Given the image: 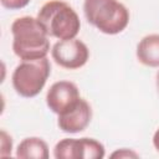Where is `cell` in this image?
Wrapping results in <instances>:
<instances>
[{"label": "cell", "mask_w": 159, "mask_h": 159, "mask_svg": "<svg viewBox=\"0 0 159 159\" xmlns=\"http://www.w3.org/2000/svg\"><path fill=\"white\" fill-rule=\"evenodd\" d=\"M51 56L60 67L66 70H77L87 63L89 58V50L87 45L78 39L60 40L52 46Z\"/></svg>", "instance_id": "obj_6"}, {"label": "cell", "mask_w": 159, "mask_h": 159, "mask_svg": "<svg viewBox=\"0 0 159 159\" xmlns=\"http://www.w3.org/2000/svg\"><path fill=\"white\" fill-rule=\"evenodd\" d=\"M112 158H138V154L134 153L133 150H129L127 148H122L114 153L111 154Z\"/></svg>", "instance_id": "obj_13"}, {"label": "cell", "mask_w": 159, "mask_h": 159, "mask_svg": "<svg viewBox=\"0 0 159 159\" xmlns=\"http://www.w3.org/2000/svg\"><path fill=\"white\" fill-rule=\"evenodd\" d=\"M47 35L58 40L76 39L81 29V21L75 9L62 0H50L45 2L37 16Z\"/></svg>", "instance_id": "obj_2"}, {"label": "cell", "mask_w": 159, "mask_h": 159, "mask_svg": "<svg viewBox=\"0 0 159 159\" xmlns=\"http://www.w3.org/2000/svg\"><path fill=\"white\" fill-rule=\"evenodd\" d=\"M138 61L148 67H159V34L144 36L137 45Z\"/></svg>", "instance_id": "obj_9"}, {"label": "cell", "mask_w": 159, "mask_h": 159, "mask_svg": "<svg viewBox=\"0 0 159 159\" xmlns=\"http://www.w3.org/2000/svg\"><path fill=\"white\" fill-rule=\"evenodd\" d=\"M50 73L51 65L47 57L21 61L12 72V87L24 98L36 97L45 87Z\"/></svg>", "instance_id": "obj_4"}, {"label": "cell", "mask_w": 159, "mask_h": 159, "mask_svg": "<svg viewBox=\"0 0 159 159\" xmlns=\"http://www.w3.org/2000/svg\"><path fill=\"white\" fill-rule=\"evenodd\" d=\"M0 139H1V153L0 155L2 158L11 155V149H12V139L11 137L2 129L1 134H0Z\"/></svg>", "instance_id": "obj_11"}, {"label": "cell", "mask_w": 159, "mask_h": 159, "mask_svg": "<svg viewBox=\"0 0 159 159\" xmlns=\"http://www.w3.org/2000/svg\"><path fill=\"white\" fill-rule=\"evenodd\" d=\"M155 86H157V91L159 93V71L157 72V76H155Z\"/></svg>", "instance_id": "obj_15"}, {"label": "cell", "mask_w": 159, "mask_h": 159, "mask_svg": "<svg viewBox=\"0 0 159 159\" xmlns=\"http://www.w3.org/2000/svg\"><path fill=\"white\" fill-rule=\"evenodd\" d=\"M1 5L9 10H20L29 5L31 0H0Z\"/></svg>", "instance_id": "obj_12"}, {"label": "cell", "mask_w": 159, "mask_h": 159, "mask_svg": "<svg viewBox=\"0 0 159 159\" xmlns=\"http://www.w3.org/2000/svg\"><path fill=\"white\" fill-rule=\"evenodd\" d=\"M153 145H154V148L159 152V128L155 130V133H154V135H153Z\"/></svg>", "instance_id": "obj_14"}, {"label": "cell", "mask_w": 159, "mask_h": 159, "mask_svg": "<svg viewBox=\"0 0 159 159\" xmlns=\"http://www.w3.org/2000/svg\"><path fill=\"white\" fill-rule=\"evenodd\" d=\"M87 21L106 35H117L129 24V11L118 0H84Z\"/></svg>", "instance_id": "obj_3"}, {"label": "cell", "mask_w": 159, "mask_h": 159, "mask_svg": "<svg viewBox=\"0 0 159 159\" xmlns=\"http://www.w3.org/2000/svg\"><path fill=\"white\" fill-rule=\"evenodd\" d=\"M91 119L92 108L84 98H81L75 108L58 116L57 125L62 132L75 134L84 130L88 127Z\"/></svg>", "instance_id": "obj_8"}, {"label": "cell", "mask_w": 159, "mask_h": 159, "mask_svg": "<svg viewBox=\"0 0 159 159\" xmlns=\"http://www.w3.org/2000/svg\"><path fill=\"white\" fill-rule=\"evenodd\" d=\"M20 159H47L50 157L47 143L39 137H29L20 142L16 149Z\"/></svg>", "instance_id": "obj_10"}, {"label": "cell", "mask_w": 159, "mask_h": 159, "mask_svg": "<svg viewBox=\"0 0 159 159\" xmlns=\"http://www.w3.org/2000/svg\"><path fill=\"white\" fill-rule=\"evenodd\" d=\"M12 51L21 60H39L47 56L50 40L43 25L37 17L21 16L11 24Z\"/></svg>", "instance_id": "obj_1"}, {"label": "cell", "mask_w": 159, "mask_h": 159, "mask_svg": "<svg viewBox=\"0 0 159 159\" xmlns=\"http://www.w3.org/2000/svg\"><path fill=\"white\" fill-rule=\"evenodd\" d=\"M82 97L78 87L71 81H57L46 93V104L51 112L60 116L77 106Z\"/></svg>", "instance_id": "obj_7"}, {"label": "cell", "mask_w": 159, "mask_h": 159, "mask_svg": "<svg viewBox=\"0 0 159 159\" xmlns=\"http://www.w3.org/2000/svg\"><path fill=\"white\" fill-rule=\"evenodd\" d=\"M104 154L103 144L93 138H63L53 148L56 159H102Z\"/></svg>", "instance_id": "obj_5"}]
</instances>
